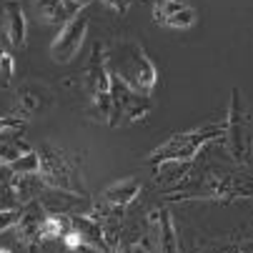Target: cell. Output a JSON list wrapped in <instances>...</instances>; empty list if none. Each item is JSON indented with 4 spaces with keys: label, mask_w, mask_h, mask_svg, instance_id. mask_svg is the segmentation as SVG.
I'll return each instance as SVG.
<instances>
[{
    "label": "cell",
    "mask_w": 253,
    "mask_h": 253,
    "mask_svg": "<svg viewBox=\"0 0 253 253\" xmlns=\"http://www.w3.org/2000/svg\"><path fill=\"white\" fill-rule=\"evenodd\" d=\"M123 253H128V251H123Z\"/></svg>",
    "instance_id": "d4e9b609"
},
{
    "label": "cell",
    "mask_w": 253,
    "mask_h": 253,
    "mask_svg": "<svg viewBox=\"0 0 253 253\" xmlns=\"http://www.w3.org/2000/svg\"><path fill=\"white\" fill-rule=\"evenodd\" d=\"M28 253H43V243H30L28 246Z\"/></svg>",
    "instance_id": "603a6c76"
},
{
    "label": "cell",
    "mask_w": 253,
    "mask_h": 253,
    "mask_svg": "<svg viewBox=\"0 0 253 253\" xmlns=\"http://www.w3.org/2000/svg\"><path fill=\"white\" fill-rule=\"evenodd\" d=\"M105 58H108L111 73L121 78L130 90L140 95H151V90L156 88L158 73L151 58L143 53V48L135 41H116L113 48L105 53Z\"/></svg>",
    "instance_id": "6da1fadb"
},
{
    "label": "cell",
    "mask_w": 253,
    "mask_h": 253,
    "mask_svg": "<svg viewBox=\"0 0 253 253\" xmlns=\"http://www.w3.org/2000/svg\"><path fill=\"white\" fill-rule=\"evenodd\" d=\"M20 218V208H0V233L13 231Z\"/></svg>",
    "instance_id": "ac0fdd59"
},
{
    "label": "cell",
    "mask_w": 253,
    "mask_h": 253,
    "mask_svg": "<svg viewBox=\"0 0 253 253\" xmlns=\"http://www.w3.org/2000/svg\"><path fill=\"white\" fill-rule=\"evenodd\" d=\"M151 116V100L148 95H140L130 90L121 78L111 73V121L108 126L121 123H138Z\"/></svg>",
    "instance_id": "277c9868"
},
{
    "label": "cell",
    "mask_w": 253,
    "mask_h": 253,
    "mask_svg": "<svg viewBox=\"0 0 253 253\" xmlns=\"http://www.w3.org/2000/svg\"><path fill=\"white\" fill-rule=\"evenodd\" d=\"M45 218H48V211L43 208V203L38 198L20 206V218H18V223L13 228L18 243H23V246L41 243V228H43Z\"/></svg>",
    "instance_id": "52a82bcc"
},
{
    "label": "cell",
    "mask_w": 253,
    "mask_h": 253,
    "mask_svg": "<svg viewBox=\"0 0 253 253\" xmlns=\"http://www.w3.org/2000/svg\"><path fill=\"white\" fill-rule=\"evenodd\" d=\"M33 146L20 133V128H3L0 130V166H10L23 153H30Z\"/></svg>",
    "instance_id": "30bf717a"
},
{
    "label": "cell",
    "mask_w": 253,
    "mask_h": 253,
    "mask_svg": "<svg viewBox=\"0 0 253 253\" xmlns=\"http://www.w3.org/2000/svg\"><path fill=\"white\" fill-rule=\"evenodd\" d=\"M138 193H140V183H138L135 178H126V180H118V183L108 186V188L103 191V201H105L108 206H113V208H123V206H128Z\"/></svg>",
    "instance_id": "7c38bea8"
},
{
    "label": "cell",
    "mask_w": 253,
    "mask_h": 253,
    "mask_svg": "<svg viewBox=\"0 0 253 253\" xmlns=\"http://www.w3.org/2000/svg\"><path fill=\"white\" fill-rule=\"evenodd\" d=\"M188 168V161H163V163H156V180L158 183H173L180 175L186 173Z\"/></svg>",
    "instance_id": "9a60e30c"
},
{
    "label": "cell",
    "mask_w": 253,
    "mask_h": 253,
    "mask_svg": "<svg viewBox=\"0 0 253 253\" xmlns=\"http://www.w3.org/2000/svg\"><path fill=\"white\" fill-rule=\"evenodd\" d=\"M0 208H20L13 191V170L8 166H0Z\"/></svg>",
    "instance_id": "5bb4252c"
},
{
    "label": "cell",
    "mask_w": 253,
    "mask_h": 253,
    "mask_svg": "<svg viewBox=\"0 0 253 253\" xmlns=\"http://www.w3.org/2000/svg\"><path fill=\"white\" fill-rule=\"evenodd\" d=\"M85 88L90 95V108L98 121H111V68H108L103 43L93 45L88 68H85Z\"/></svg>",
    "instance_id": "3957f363"
},
{
    "label": "cell",
    "mask_w": 253,
    "mask_h": 253,
    "mask_svg": "<svg viewBox=\"0 0 253 253\" xmlns=\"http://www.w3.org/2000/svg\"><path fill=\"white\" fill-rule=\"evenodd\" d=\"M0 253H10V251H8V248H0Z\"/></svg>",
    "instance_id": "cb8c5ba5"
},
{
    "label": "cell",
    "mask_w": 253,
    "mask_h": 253,
    "mask_svg": "<svg viewBox=\"0 0 253 253\" xmlns=\"http://www.w3.org/2000/svg\"><path fill=\"white\" fill-rule=\"evenodd\" d=\"M38 158H41V173L38 175L43 178L45 188L83 196V180H81V173H78L73 156H68L65 151L50 146V143H43L38 148Z\"/></svg>",
    "instance_id": "7a4b0ae2"
},
{
    "label": "cell",
    "mask_w": 253,
    "mask_h": 253,
    "mask_svg": "<svg viewBox=\"0 0 253 253\" xmlns=\"http://www.w3.org/2000/svg\"><path fill=\"white\" fill-rule=\"evenodd\" d=\"M105 3L111 5V8L116 10V13H121V15H123V13H126V10L130 8V0H105Z\"/></svg>",
    "instance_id": "7402d4cb"
},
{
    "label": "cell",
    "mask_w": 253,
    "mask_h": 253,
    "mask_svg": "<svg viewBox=\"0 0 253 253\" xmlns=\"http://www.w3.org/2000/svg\"><path fill=\"white\" fill-rule=\"evenodd\" d=\"M153 18L166 28H191L196 23V10L186 0H158L153 5Z\"/></svg>",
    "instance_id": "ba28073f"
},
{
    "label": "cell",
    "mask_w": 253,
    "mask_h": 253,
    "mask_svg": "<svg viewBox=\"0 0 253 253\" xmlns=\"http://www.w3.org/2000/svg\"><path fill=\"white\" fill-rule=\"evenodd\" d=\"M88 25H90L88 13H78L60 28V33L55 35V41L50 43V55H53L55 63H68V60L76 58V53L81 50V45L85 41Z\"/></svg>",
    "instance_id": "8992f818"
},
{
    "label": "cell",
    "mask_w": 253,
    "mask_h": 253,
    "mask_svg": "<svg viewBox=\"0 0 253 253\" xmlns=\"http://www.w3.org/2000/svg\"><path fill=\"white\" fill-rule=\"evenodd\" d=\"M221 130H223V126H211V128H201V130H193V133H178L170 140H166L161 148L153 151L148 163L156 166V163H163V161H188L203 143L218 138Z\"/></svg>",
    "instance_id": "5b68a950"
},
{
    "label": "cell",
    "mask_w": 253,
    "mask_h": 253,
    "mask_svg": "<svg viewBox=\"0 0 253 253\" xmlns=\"http://www.w3.org/2000/svg\"><path fill=\"white\" fill-rule=\"evenodd\" d=\"M90 3V0H63V5H65V13H68V18H73V15H78V13H83V8Z\"/></svg>",
    "instance_id": "ffe728a7"
},
{
    "label": "cell",
    "mask_w": 253,
    "mask_h": 253,
    "mask_svg": "<svg viewBox=\"0 0 253 253\" xmlns=\"http://www.w3.org/2000/svg\"><path fill=\"white\" fill-rule=\"evenodd\" d=\"M35 5H38V13H41V20L53 25V23H68V13H65V5L63 0H35Z\"/></svg>",
    "instance_id": "4fadbf2b"
},
{
    "label": "cell",
    "mask_w": 253,
    "mask_h": 253,
    "mask_svg": "<svg viewBox=\"0 0 253 253\" xmlns=\"http://www.w3.org/2000/svg\"><path fill=\"white\" fill-rule=\"evenodd\" d=\"M13 81V58L0 50V88H5Z\"/></svg>",
    "instance_id": "d6986e66"
},
{
    "label": "cell",
    "mask_w": 253,
    "mask_h": 253,
    "mask_svg": "<svg viewBox=\"0 0 253 253\" xmlns=\"http://www.w3.org/2000/svg\"><path fill=\"white\" fill-rule=\"evenodd\" d=\"M15 175H35L41 173V158H38V151H30V153H23L18 161H13L8 166Z\"/></svg>",
    "instance_id": "2e32d148"
},
{
    "label": "cell",
    "mask_w": 253,
    "mask_h": 253,
    "mask_svg": "<svg viewBox=\"0 0 253 253\" xmlns=\"http://www.w3.org/2000/svg\"><path fill=\"white\" fill-rule=\"evenodd\" d=\"M25 126V121L23 118H5V116H0V130H3V128H23Z\"/></svg>",
    "instance_id": "44dd1931"
},
{
    "label": "cell",
    "mask_w": 253,
    "mask_h": 253,
    "mask_svg": "<svg viewBox=\"0 0 253 253\" xmlns=\"http://www.w3.org/2000/svg\"><path fill=\"white\" fill-rule=\"evenodd\" d=\"M228 146L238 161L246 158V128H243V113H241V93L233 88L231 93V108H228Z\"/></svg>",
    "instance_id": "9c48e42d"
},
{
    "label": "cell",
    "mask_w": 253,
    "mask_h": 253,
    "mask_svg": "<svg viewBox=\"0 0 253 253\" xmlns=\"http://www.w3.org/2000/svg\"><path fill=\"white\" fill-rule=\"evenodd\" d=\"M5 33H8L10 45L15 48L25 45L28 41V23H25V15H23V8L18 0H10L5 5Z\"/></svg>",
    "instance_id": "8fae6325"
},
{
    "label": "cell",
    "mask_w": 253,
    "mask_h": 253,
    "mask_svg": "<svg viewBox=\"0 0 253 253\" xmlns=\"http://www.w3.org/2000/svg\"><path fill=\"white\" fill-rule=\"evenodd\" d=\"M161 253H178L175 233H173V221L168 213H161Z\"/></svg>",
    "instance_id": "e0dca14e"
}]
</instances>
